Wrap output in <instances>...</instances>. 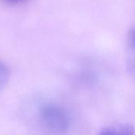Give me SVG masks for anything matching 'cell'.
Here are the masks:
<instances>
[{
	"label": "cell",
	"instance_id": "obj_1",
	"mask_svg": "<svg viewBox=\"0 0 135 135\" xmlns=\"http://www.w3.org/2000/svg\"><path fill=\"white\" fill-rule=\"evenodd\" d=\"M39 118L43 126L51 132L62 133L69 130L71 125L69 114L55 103H45L39 109Z\"/></svg>",
	"mask_w": 135,
	"mask_h": 135
},
{
	"label": "cell",
	"instance_id": "obj_2",
	"mask_svg": "<svg viewBox=\"0 0 135 135\" xmlns=\"http://www.w3.org/2000/svg\"><path fill=\"white\" fill-rule=\"evenodd\" d=\"M98 135H135V129L130 124L118 123L101 129Z\"/></svg>",
	"mask_w": 135,
	"mask_h": 135
},
{
	"label": "cell",
	"instance_id": "obj_3",
	"mask_svg": "<svg viewBox=\"0 0 135 135\" xmlns=\"http://www.w3.org/2000/svg\"><path fill=\"white\" fill-rule=\"evenodd\" d=\"M127 67L129 73L135 78V28L127 35Z\"/></svg>",
	"mask_w": 135,
	"mask_h": 135
},
{
	"label": "cell",
	"instance_id": "obj_4",
	"mask_svg": "<svg viewBox=\"0 0 135 135\" xmlns=\"http://www.w3.org/2000/svg\"><path fill=\"white\" fill-rule=\"evenodd\" d=\"M11 77V72L9 68L2 61H0V91L8 83Z\"/></svg>",
	"mask_w": 135,
	"mask_h": 135
},
{
	"label": "cell",
	"instance_id": "obj_5",
	"mask_svg": "<svg viewBox=\"0 0 135 135\" xmlns=\"http://www.w3.org/2000/svg\"><path fill=\"white\" fill-rule=\"evenodd\" d=\"M8 3H19V2H22L23 0H6Z\"/></svg>",
	"mask_w": 135,
	"mask_h": 135
}]
</instances>
